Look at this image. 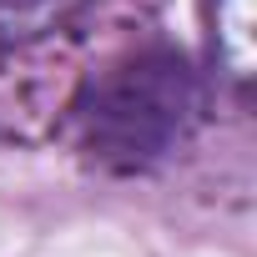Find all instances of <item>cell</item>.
Segmentation results:
<instances>
[{
    "label": "cell",
    "instance_id": "6da1fadb",
    "mask_svg": "<svg viewBox=\"0 0 257 257\" xmlns=\"http://www.w3.org/2000/svg\"><path fill=\"white\" fill-rule=\"evenodd\" d=\"M61 116H71L76 147L91 167L152 172L192 137L202 116V81L177 46L147 41L81 76Z\"/></svg>",
    "mask_w": 257,
    "mask_h": 257
},
{
    "label": "cell",
    "instance_id": "7a4b0ae2",
    "mask_svg": "<svg viewBox=\"0 0 257 257\" xmlns=\"http://www.w3.org/2000/svg\"><path fill=\"white\" fill-rule=\"evenodd\" d=\"M106 0H0V126L36 137L81 86Z\"/></svg>",
    "mask_w": 257,
    "mask_h": 257
},
{
    "label": "cell",
    "instance_id": "3957f363",
    "mask_svg": "<svg viewBox=\"0 0 257 257\" xmlns=\"http://www.w3.org/2000/svg\"><path fill=\"white\" fill-rule=\"evenodd\" d=\"M212 41L237 86L252 81V0H212Z\"/></svg>",
    "mask_w": 257,
    "mask_h": 257
}]
</instances>
